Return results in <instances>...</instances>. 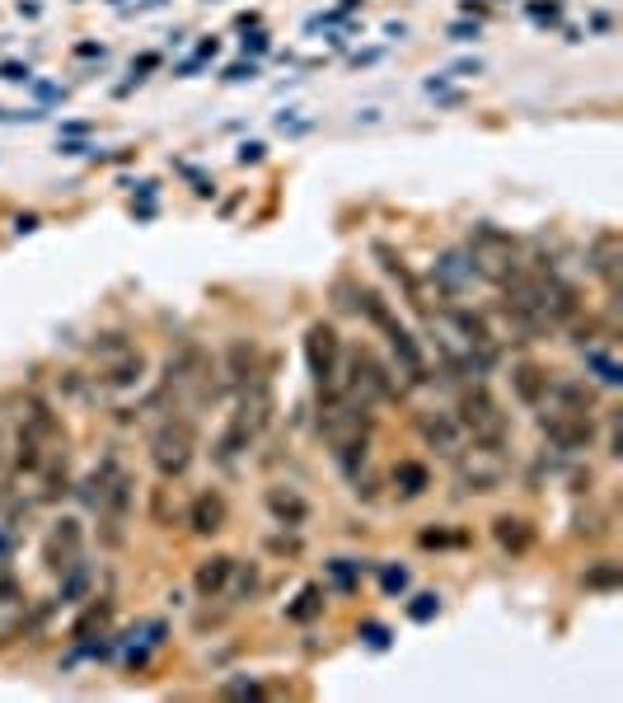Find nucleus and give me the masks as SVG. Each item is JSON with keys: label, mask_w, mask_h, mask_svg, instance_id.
I'll return each instance as SVG.
<instances>
[{"label": "nucleus", "mask_w": 623, "mask_h": 703, "mask_svg": "<svg viewBox=\"0 0 623 703\" xmlns=\"http://www.w3.org/2000/svg\"><path fill=\"white\" fill-rule=\"evenodd\" d=\"M586 371H596V375H600V385H610V389H614V385H623V366H619L604 348H586Z\"/></svg>", "instance_id": "obj_22"}, {"label": "nucleus", "mask_w": 623, "mask_h": 703, "mask_svg": "<svg viewBox=\"0 0 623 703\" xmlns=\"http://www.w3.org/2000/svg\"><path fill=\"white\" fill-rule=\"evenodd\" d=\"M188 525L197 530V535H216V530L225 525V497L221 493H201L193 511H188Z\"/></svg>", "instance_id": "obj_17"}, {"label": "nucleus", "mask_w": 623, "mask_h": 703, "mask_svg": "<svg viewBox=\"0 0 623 703\" xmlns=\"http://www.w3.org/2000/svg\"><path fill=\"white\" fill-rule=\"evenodd\" d=\"M464 483H469V493H492L497 483H502V464H464V474H460Z\"/></svg>", "instance_id": "obj_23"}, {"label": "nucleus", "mask_w": 623, "mask_h": 703, "mask_svg": "<svg viewBox=\"0 0 623 703\" xmlns=\"http://www.w3.org/2000/svg\"><path fill=\"white\" fill-rule=\"evenodd\" d=\"M492 535H497V544H502L506 554H516V558L529 549V544H535V530H529L525 516H497Z\"/></svg>", "instance_id": "obj_18"}, {"label": "nucleus", "mask_w": 623, "mask_h": 703, "mask_svg": "<svg viewBox=\"0 0 623 703\" xmlns=\"http://www.w3.org/2000/svg\"><path fill=\"white\" fill-rule=\"evenodd\" d=\"M240 160H244V165H248V160H262V146H244V150H240Z\"/></svg>", "instance_id": "obj_32"}, {"label": "nucleus", "mask_w": 623, "mask_h": 703, "mask_svg": "<svg viewBox=\"0 0 623 703\" xmlns=\"http://www.w3.org/2000/svg\"><path fill=\"white\" fill-rule=\"evenodd\" d=\"M436 615H441V596H436V591H423V596H413V605H408V619H413V623H431Z\"/></svg>", "instance_id": "obj_27"}, {"label": "nucleus", "mask_w": 623, "mask_h": 703, "mask_svg": "<svg viewBox=\"0 0 623 703\" xmlns=\"http://www.w3.org/2000/svg\"><path fill=\"white\" fill-rule=\"evenodd\" d=\"M108 615H113V605H108V601H95V605H89V609H85L81 619H75V629H71V638H81V643H85V638L95 633V629H103V623H108Z\"/></svg>", "instance_id": "obj_24"}, {"label": "nucleus", "mask_w": 623, "mask_h": 703, "mask_svg": "<svg viewBox=\"0 0 623 703\" xmlns=\"http://www.w3.org/2000/svg\"><path fill=\"white\" fill-rule=\"evenodd\" d=\"M221 375H225L230 385H248V380H258V375H262V352L254 348V342L235 338V342H230V348H225Z\"/></svg>", "instance_id": "obj_13"}, {"label": "nucleus", "mask_w": 623, "mask_h": 703, "mask_svg": "<svg viewBox=\"0 0 623 703\" xmlns=\"http://www.w3.org/2000/svg\"><path fill=\"white\" fill-rule=\"evenodd\" d=\"M193 450H197V436H193V422L188 417H169L160 427L150 432V460L160 469V478H183L193 464Z\"/></svg>", "instance_id": "obj_4"}, {"label": "nucleus", "mask_w": 623, "mask_h": 703, "mask_svg": "<svg viewBox=\"0 0 623 703\" xmlns=\"http://www.w3.org/2000/svg\"><path fill=\"white\" fill-rule=\"evenodd\" d=\"M362 638H366V643L376 647V652L389 647V629H384V623H362Z\"/></svg>", "instance_id": "obj_30"}, {"label": "nucleus", "mask_w": 623, "mask_h": 703, "mask_svg": "<svg viewBox=\"0 0 623 703\" xmlns=\"http://www.w3.org/2000/svg\"><path fill=\"white\" fill-rule=\"evenodd\" d=\"M132 474L108 464V478H103V497H99V511H103V525H108V544H122V525H127V511H132Z\"/></svg>", "instance_id": "obj_8"}, {"label": "nucleus", "mask_w": 623, "mask_h": 703, "mask_svg": "<svg viewBox=\"0 0 623 703\" xmlns=\"http://www.w3.org/2000/svg\"><path fill=\"white\" fill-rule=\"evenodd\" d=\"M169 395H179L183 403H216L221 399V366L211 362L207 352L188 342L174 362H169Z\"/></svg>", "instance_id": "obj_3"}, {"label": "nucleus", "mask_w": 623, "mask_h": 703, "mask_svg": "<svg viewBox=\"0 0 623 703\" xmlns=\"http://www.w3.org/2000/svg\"><path fill=\"white\" fill-rule=\"evenodd\" d=\"M81 558V521H57V530H52V540H48V568L52 572H66L71 562Z\"/></svg>", "instance_id": "obj_14"}, {"label": "nucleus", "mask_w": 623, "mask_h": 703, "mask_svg": "<svg viewBox=\"0 0 623 703\" xmlns=\"http://www.w3.org/2000/svg\"><path fill=\"white\" fill-rule=\"evenodd\" d=\"M272 409H277V399H272V385H268V380H262V375H258V380L240 385V403H235V413H230V422H240V427H244V432H248V436H254V441H258V436L272 427Z\"/></svg>", "instance_id": "obj_7"}, {"label": "nucleus", "mask_w": 623, "mask_h": 703, "mask_svg": "<svg viewBox=\"0 0 623 703\" xmlns=\"http://www.w3.org/2000/svg\"><path fill=\"white\" fill-rule=\"evenodd\" d=\"M0 75H5V81H24V75H28V71H24V66H14V61H10V66H5V71H0Z\"/></svg>", "instance_id": "obj_31"}, {"label": "nucleus", "mask_w": 623, "mask_h": 703, "mask_svg": "<svg viewBox=\"0 0 623 703\" xmlns=\"http://www.w3.org/2000/svg\"><path fill=\"white\" fill-rule=\"evenodd\" d=\"M319 609H323V591H319V586H305V591H301V601H295V605L286 609V619L309 623V619L319 615Z\"/></svg>", "instance_id": "obj_26"}, {"label": "nucleus", "mask_w": 623, "mask_h": 703, "mask_svg": "<svg viewBox=\"0 0 623 703\" xmlns=\"http://www.w3.org/2000/svg\"><path fill=\"white\" fill-rule=\"evenodd\" d=\"M103 352H108V362H103V371L95 375L103 389H136V385H142V375H146V356H142V352L122 348V342H108Z\"/></svg>", "instance_id": "obj_9"}, {"label": "nucleus", "mask_w": 623, "mask_h": 703, "mask_svg": "<svg viewBox=\"0 0 623 703\" xmlns=\"http://www.w3.org/2000/svg\"><path fill=\"white\" fill-rule=\"evenodd\" d=\"M14 469H24V474L42 469V441L28 427H20V436H14Z\"/></svg>", "instance_id": "obj_21"}, {"label": "nucleus", "mask_w": 623, "mask_h": 703, "mask_svg": "<svg viewBox=\"0 0 623 703\" xmlns=\"http://www.w3.org/2000/svg\"><path fill=\"white\" fill-rule=\"evenodd\" d=\"M268 511H272L282 525H291V530L309 521V502H305V497L295 493V488H268Z\"/></svg>", "instance_id": "obj_16"}, {"label": "nucleus", "mask_w": 623, "mask_h": 703, "mask_svg": "<svg viewBox=\"0 0 623 703\" xmlns=\"http://www.w3.org/2000/svg\"><path fill=\"white\" fill-rule=\"evenodd\" d=\"M539 432L549 436V441L563 450V456H576V450H590L596 441V422L590 413H567V409H549L539 417Z\"/></svg>", "instance_id": "obj_6"}, {"label": "nucleus", "mask_w": 623, "mask_h": 703, "mask_svg": "<svg viewBox=\"0 0 623 703\" xmlns=\"http://www.w3.org/2000/svg\"><path fill=\"white\" fill-rule=\"evenodd\" d=\"M329 572H333V582H338L342 591H352V586H356V568H352V558H333V562H329Z\"/></svg>", "instance_id": "obj_29"}, {"label": "nucleus", "mask_w": 623, "mask_h": 703, "mask_svg": "<svg viewBox=\"0 0 623 703\" xmlns=\"http://www.w3.org/2000/svg\"><path fill=\"white\" fill-rule=\"evenodd\" d=\"M305 362H309V375H315V389L319 395H333L338 389V371H342V342L333 334V324H309L305 334Z\"/></svg>", "instance_id": "obj_5"}, {"label": "nucleus", "mask_w": 623, "mask_h": 703, "mask_svg": "<svg viewBox=\"0 0 623 703\" xmlns=\"http://www.w3.org/2000/svg\"><path fill=\"white\" fill-rule=\"evenodd\" d=\"M394 488H399V497H423L427 488H431V469L423 464V460H399L394 464Z\"/></svg>", "instance_id": "obj_20"}, {"label": "nucleus", "mask_w": 623, "mask_h": 703, "mask_svg": "<svg viewBox=\"0 0 623 703\" xmlns=\"http://www.w3.org/2000/svg\"><path fill=\"white\" fill-rule=\"evenodd\" d=\"M230 572H235V558L216 554V558H207V562H201V568H197L193 586L201 591V596H221V591L230 586Z\"/></svg>", "instance_id": "obj_19"}, {"label": "nucleus", "mask_w": 623, "mask_h": 703, "mask_svg": "<svg viewBox=\"0 0 623 703\" xmlns=\"http://www.w3.org/2000/svg\"><path fill=\"white\" fill-rule=\"evenodd\" d=\"M619 263H623V240L614 230H604L590 240V272L604 281V291L619 295Z\"/></svg>", "instance_id": "obj_11"}, {"label": "nucleus", "mask_w": 623, "mask_h": 703, "mask_svg": "<svg viewBox=\"0 0 623 703\" xmlns=\"http://www.w3.org/2000/svg\"><path fill=\"white\" fill-rule=\"evenodd\" d=\"M352 295H356V301H347V305H352L370 328H376V334H384L389 352L399 356V366L408 371V380L423 385V380H427V356H423V348H417V338L399 324L394 310H389V301H384L380 291H370V287H352Z\"/></svg>", "instance_id": "obj_1"}, {"label": "nucleus", "mask_w": 623, "mask_h": 703, "mask_svg": "<svg viewBox=\"0 0 623 703\" xmlns=\"http://www.w3.org/2000/svg\"><path fill=\"white\" fill-rule=\"evenodd\" d=\"M5 549H10V540H5V535H0V554H5Z\"/></svg>", "instance_id": "obj_33"}, {"label": "nucleus", "mask_w": 623, "mask_h": 703, "mask_svg": "<svg viewBox=\"0 0 623 703\" xmlns=\"http://www.w3.org/2000/svg\"><path fill=\"white\" fill-rule=\"evenodd\" d=\"M582 582H586L590 591H614V586L623 582V568H619V562H596V568H586Z\"/></svg>", "instance_id": "obj_25"}, {"label": "nucleus", "mask_w": 623, "mask_h": 703, "mask_svg": "<svg viewBox=\"0 0 623 703\" xmlns=\"http://www.w3.org/2000/svg\"><path fill=\"white\" fill-rule=\"evenodd\" d=\"M455 422H460L464 441H474V450H492V456H502V446H506V436H511L506 432V413H502V403H497L482 385H469L460 395Z\"/></svg>", "instance_id": "obj_2"}, {"label": "nucleus", "mask_w": 623, "mask_h": 703, "mask_svg": "<svg viewBox=\"0 0 623 703\" xmlns=\"http://www.w3.org/2000/svg\"><path fill=\"white\" fill-rule=\"evenodd\" d=\"M380 586L389 591V596L408 591V568H394V562H389V568H380Z\"/></svg>", "instance_id": "obj_28"}, {"label": "nucleus", "mask_w": 623, "mask_h": 703, "mask_svg": "<svg viewBox=\"0 0 623 703\" xmlns=\"http://www.w3.org/2000/svg\"><path fill=\"white\" fill-rule=\"evenodd\" d=\"M436 281H441V291H464V287H474L478 281V268H474V254L469 249H450V254H441V263H436Z\"/></svg>", "instance_id": "obj_12"}, {"label": "nucleus", "mask_w": 623, "mask_h": 703, "mask_svg": "<svg viewBox=\"0 0 623 703\" xmlns=\"http://www.w3.org/2000/svg\"><path fill=\"white\" fill-rule=\"evenodd\" d=\"M417 436H423L436 456H450V460L464 456V432H460L455 413H423L417 417Z\"/></svg>", "instance_id": "obj_10"}, {"label": "nucleus", "mask_w": 623, "mask_h": 703, "mask_svg": "<svg viewBox=\"0 0 623 703\" xmlns=\"http://www.w3.org/2000/svg\"><path fill=\"white\" fill-rule=\"evenodd\" d=\"M549 380H553V375L543 366H535V362H516V366H511V389H516V399L529 403V409H539V403H543V395H549Z\"/></svg>", "instance_id": "obj_15"}]
</instances>
